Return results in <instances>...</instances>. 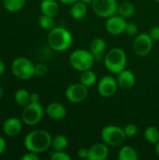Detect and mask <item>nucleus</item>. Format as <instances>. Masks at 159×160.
Segmentation results:
<instances>
[{
	"label": "nucleus",
	"instance_id": "13",
	"mask_svg": "<svg viewBox=\"0 0 159 160\" xmlns=\"http://www.w3.org/2000/svg\"><path fill=\"white\" fill-rule=\"evenodd\" d=\"M22 128V121L17 117L7 118L2 125V130L7 137H15L20 134Z\"/></svg>",
	"mask_w": 159,
	"mask_h": 160
},
{
	"label": "nucleus",
	"instance_id": "5",
	"mask_svg": "<svg viewBox=\"0 0 159 160\" xmlns=\"http://www.w3.org/2000/svg\"><path fill=\"white\" fill-rule=\"evenodd\" d=\"M11 72L17 79L27 81L35 76V65L27 57H17L11 63Z\"/></svg>",
	"mask_w": 159,
	"mask_h": 160
},
{
	"label": "nucleus",
	"instance_id": "35",
	"mask_svg": "<svg viewBox=\"0 0 159 160\" xmlns=\"http://www.w3.org/2000/svg\"><path fill=\"white\" fill-rule=\"evenodd\" d=\"M40 100V96L37 93H31L30 94V102L38 103Z\"/></svg>",
	"mask_w": 159,
	"mask_h": 160
},
{
	"label": "nucleus",
	"instance_id": "21",
	"mask_svg": "<svg viewBox=\"0 0 159 160\" xmlns=\"http://www.w3.org/2000/svg\"><path fill=\"white\" fill-rule=\"evenodd\" d=\"M135 11H136L135 6L129 1H124L120 5H118L117 14L126 19L132 17L135 14Z\"/></svg>",
	"mask_w": 159,
	"mask_h": 160
},
{
	"label": "nucleus",
	"instance_id": "25",
	"mask_svg": "<svg viewBox=\"0 0 159 160\" xmlns=\"http://www.w3.org/2000/svg\"><path fill=\"white\" fill-rule=\"evenodd\" d=\"M68 145V140L67 136L59 134L56 135L54 138H52V147L54 151H65L67 148Z\"/></svg>",
	"mask_w": 159,
	"mask_h": 160
},
{
	"label": "nucleus",
	"instance_id": "3",
	"mask_svg": "<svg viewBox=\"0 0 159 160\" xmlns=\"http://www.w3.org/2000/svg\"><path fill=\"white\" fill-rule=\"evenodd\" d=\"M127 57L126 52L118 47L112 48L104 56V66L112 73L118 74L127 68Z\"/></svg>",
	"mask_w": 159,
	"mask_h": 160
},
{
	"label": "nucleus",
	"instance_id": "19",
	"mask_svg": "<svg viewBox=\"0 0 159 160\" xmlns=\"http://www.w3.org/2000/svg\"><path fill=\"white\" fill-rule=\"evenodd\" d=\"M87 5L82 2L81 0H78L74 4L71 5L70 8V16L72 19L76 21L82 20L86 14H87Z\"/></svg>",
	"mask_w": 159,
	"mask_h": 160
},
{
	"label": "nucleus",
	"instance_id": "11",
	"mask_svg": "<svg viewBox=\"0 0 159 160\" xmlns=\"http://www.w3.org/2000/svg\"><path fill=\"white\" fill-rule=\"evenodd\" d=\"M127 22V19L120 15H113L112 17L107 18L105 28L107 32L112 36H120L126 31Z\"/></svg>",
	"mask_w": 159,
	"mask_h": 160
},
{
	"label": "nucleus",
	"instance_id": "37",
	"mask_svg": "<svg viewBox=\"0 0 159 160\" xmlns=\"http://www.w3.org/2000/svg\"><path fill=\"white\" fill-rule=\"evenodd\" d=\"M5 70H6V66H5V63L0 60V77L5 73Z\"/></svg>",
	"mask_w": 159,
	"mask_h": 160
},
{
	"label": "nucleus",
	"instance_id": "1",
	"mask_svg": "<svg viewBox=\"0 0 159 160\" xmlns=\"http://www.w3.org/2000/svg\"><path fill=\"white\" fill-rule=\"evenodd\" d=\"M52 137L43 129H37L29 132L23 140L24 148L33 153L40 154L47 151L52 146Z\"/></svg>",
	"mask_w": 159,
	"mask_h": 160
},
{
	"label": "nucleus",
	"instance_id": "31",
	"mask_svg": "<svg viewBox=\"0 0 159 160\" xmlns=\"http://www.w3.org/2000/svg\"><path fill=\"white\" fill-rule=\"evenodd\" d=\"M138 32H139V27L136 23L127 22L125 33H127L128 36H136L138 34Z\"/></svg>",
	"mask_w": 159,
	"mask_h": 160
},
{
	"label": "nucleus",
	"instance_id": "40",
	"mask_svg": "<svg viewBox=\"0 0 159 160\" xmlns=\"http://www.w3.org/2000/svg\"><path fill=\"white\" fill-rule=\"evenodd\" d=\"M81 1L83 2V3L86 4V5H92L93 2H94V0H81Z\"/></svg>",
	"mask_w": 159,
	"mask_h": 160
},
{
	"label": "nucleus",
	"instance_id": "22",
	"mask_svg": "<svg viewBox=\"0 0 159 160\" xmlns=\"http://www.w3.org/2000/svg\"><path fill=\"white\" fill-rule=\"evenodd\" d=\"M97 81V77L95 71L88 69V70H84L81 73L80 76V82H82V84H84L85 86H87L88 88L95 85L96 82Z\"/></svg>",
	"mask_w": 159,
	"mask_h": 160
},
{
	"label": "nucleus",
	"instance_id": "38",
	"mask_svg": "<svg viewBox=\"0 0 159 160\" xmlns=\"http://www.w3.org/2000/svg\"><path fill=\"white\" fill-rule=\"evenodd\" d=\"M58 1L61 2L62 4H65V5H72L75 2H77L78 0H58Z\"/></svg>",
	"mask_w": 159,
	"mask_h": 160
},
{
	"label": "nucleus",
	"instance_id": "16",
	"mask_svg": "<svg viewBox=\"0 0 159 160\" xmlns=\"http://www.w3.org/2000/svg\"><path fill=\"white\" fill-rule=\"evenodd\" d=\"M109 157V148L105 142H97L89 148L88 160H105Z\"/></svg>",
	"mask_w": 159,
	"mask_h": 160
},
{
	"label": "nucleus",
	"instance_id": "15",
	"mask_svg": "<svg viewBox=\"0 0 159 160\" xmlns=\"http://www.w3.org/2000/svg\"><path fill=\"white\" fill-rule=\"evenodd\" d=\"M117 75V83L120 88L124 90H129L134 87L136 83V77L131 70L126 68Z\"/></svg>",
	"mask_w": 159,
	"mask_h": 160
},
{
	"label": "nucleus",
	"instance_id": "2",
	"mask_svg": "<svg viewBox=\"0 0 159 160\" xmlns=\"http://www.w3.org/2000/svg\"><path fill=\"white\" fill-rule=\"evenodd\" d=\"M47 42L52 50L55 52H65L71 47L73 37L67 28L55 26L50 30L47 37Z\"/></svg>",
	"mask_w": 159,
	"mask_h": 160
},
{
	"label": "nucleus",
	"instance_id": "39",
	"mask_svg": "<svg viewBox=\"0 0 159 160\" xmlns=\"http://www.w3.org/2000/svg\"><path fill=\"white\" fill-rule=\"evenodd\" d=\"M4 96H5V91H4V89L0 86V100L4 98Z\"/></svg>",
	"mask_w": 159,
	"mask_h": 160
},
{
	"label": "nucleus",
	"instance_id": "32",
	"mask_svg": "<svg viewBox=\"0 0 159 160\" xmlns=\"http://www.w3.org/2000/svg\"><path fill=\"white\" fill-rule=\"evenodd\" d=\"M149 35L150 37L152 38V39L154 41H158L159 40V25L157 26H154L150 32H149Z\"/></svg>",
	"mask_w": 159,
	"mask_h": 160
},
{
	"label": "nucleus",
	"instance_id": "27",
	"mask_svg": "<svg viewBox=\"0 0 159 160\" xmlns=\"http://www.w3.org/2000/svg\"><path fill=\"white\" fill-rule=\"evenodd\" d=\"M38 24L42 29L50 31L53 27H55V21L53 17L41 14L38 18Z\"/></svg>",
	"mask_w": 159,
	"mask_h": 160
},
{
	"label": "nucleus",
	"instance_id": "4",
	"mask_svg": "<svg viewBox=\"0 0 159 160\" xmlns=\"http://www.w3.org/2000/svg\"><path fill=\"white\" fill-rule=\"evenodd\" d=\"M95 62L96 58L94 54L87 50L78 49L73 51L69 55V63L71 67L80 72L91 69Z\"/></svg>",
	"mask_w": 159,
	"mask_h": 160
},
{
	"label": "nucleus",
	"instance_id": "33",
	"mask_svg": "<svg viewBox=\"0 0 159 160\" xmlns=\"http://www.w3.org/2000/svg\"><path fill=\"white\" fill-rule=\"evenodd\" d=\"M37 155L38 154H37V153H33V152L28 151V153H25L22 157V160H38L39 157Z\"/></svg>",
	"mask_w": 159,
	"mask_h": 160
},
{
	"label": "nucleus",
	"instance_id": "17",
	"mask_svg": "<svg viewBox=\"0 0 159 160\" xmlns=\"http://www.w3.org/2000/svg\"><path fill=\"white\" fill-rule=\"evenodd\" d=\"M106 47H107L106 41L101 38H97L91 41L89 51L94 54V56L97 60V59L102 58V56L106 51Z\"/></svg>",
	"mask_w": 159,
	"mask_h": 160
},
{
	"label": "nucleus",
	"instance_id": "10",
	"mask_svg": "<svg viewBox=\"0 0 159 160\" xmlns=\"http://www.w3.org/2000/svg\"><path fill=\"white\" fill-rule=\"evenodd\" d=\"M66 98L71 103H81L88 97V87L82 82L70 84L65 92Z\"/></svg>",
	"mask_w": 159,
	"mask_h": 160
},
{
	"label": "nucleus",
	"instance_id": "12",
	"mask_svg": "<svg viewBox=\"0 0 159 160\" xmlns=\"http://www.w3.org/2000/svg\"><path fill=\"white\" fill-rule=\"evenodd\" d=\"M117 80L112 76H104L102 77L97 83L98 94L103 98H111L115 95L118 89Z\"/></svg>",
	"mask_w": 159,
	"mask_h": 160
},
{
	"label": "nucleus",
	"instance_id": "18",
	"mask_svg": "<svg viewBox=\"0 0 159 160\" xmlns=\"http://www.w3.org/2000/svg\"><path fill=\"white\" fill-rule=\"evenodd\" d=\"M40 10L42 14L54 18L59 13V5L55 0H42Z\"/></svg>",
	"mask_w": 159,
	"mask_h": 160
},
{
	"label": "nucleus",
	"instance_id": "7",
	"mask_svg": "<svg viewBox=\"0 0 159 160\" xmlns=\"http://www.w3.org/2000/svg\"><path fill=\"white\" fill-rule=\"evenodd\" d=\"M45 110L41 104L30 102L28 105L23 107L22 112V121L23 124L33 127L37 125L43 118Z\"/></svg>",
	"mask_w": 159,
	"mask_h": 160
},
{
	"label": "nucleus",
	"instance_id": "29",
	"mask_svg": "<svg viewBox=\"0 0 159 160\" xmlns=\"http://www.w3.org/2000/svg\"><path fill=\"white\" fill-rule=\"evenodd\" d=\"M124 131L126 133L127 138H133L138 134V127L134 124H128L124 128Z\"/></svg>",
	"mask_w": 159,
	"mask_h": 160
},
{
	"label": "nucleus",
	"instance_id": "24",
	"mask_svg": "<svg viewBox=\"0 0 159 160\" xmlns=\"http://www.w3.org/2000/svg\"><path fill=\"white\" fill-rule=\"evenodd\" d=\"M26 0H3V6L8 12H18L25 5Z\"/></svg>",
	"mask_w": 159,
	"mask_h": 160
},
{
	"label": "nucleus",
	"instance_id": "30",
	"mask_svg": "<svg viewBox=\"0 0 159 160\" xmlns=\"http://www.w3.org/2000/svg\"><path fill=\"white\" fill-rule=\"evenodd\" d=\"M48 72V68L43 63H37L35 65V75L37 77H44Z\"/></svg>",
	"mask_w": 159,
	"mask_h": 160
},
{
	"label": "nucleus",
	"instance_id": "6",
	"mask_svg": "<svg viewBox=\"0 0 159 160\" xmlns=\"http://www.w3.org/2000/svg\"><path fill=\"white\" fill-rule=\"evenodd\" d=\"M101 139L108 146L111 147H119L121 146L126 139V133L124 128L118 126H106L101 130Z\"/></svg>",
	"mask_w": 159,
	"mask_h": 160
},
{
	"label": "nucleus",
	"instance_id": "8",
	"mask_svg": "<svg viewBox=\"0 0 159 160\" xmlns=\"http://www.w3.org/2000/svg\"><path fill=\"white\" fill-rule=\"evenodd\" d=\"M118 3L116 0H94L93 11L101 18H109L117 14Z\"/></svg>",
	"mask_w": 159,
	"mask_h": 160
},
{
	"label": "nucleus",
	"instance_id": "42",
	"mask_svg": "<svg viewBox=\"0 0 159 160\" xmlns=\"http://www.w3.org/2000/svg\"><path fill=\"white\" fill-rule=\"evenodd\" d=\"M155 1H156V2H157V3L159 4V0H155Z\"/></svg>",
	"mask_w": 159,
	"mask_h": 160
},
{
	"label": "nucleus",
	"instance_id": "14",
	"mask_svg": "<svg viewBox=\"0 0 159 160\" xmlns=\"http://www.w3.org/2000/svg\"><path fill=\"white\" fill-rule=\"evenodd\" d=\"M45 112L49 118L54 121H59L62 120L66 117L67 115V109L66 107L59 103V102H52L48 104L46 107Z\"/></svg>",
	"mask_w": 159,
	"mask_h": 160
},
{
	"label": "nucleus",
	"instance_id": "26",
	"mask_svg": "<svg viewBox=\"0 0 159 160\" xmlns=\"http://www.w3.org/2000/svg\"><path fill=\"white\" fill-rule=\"evenodd\" d=\"M145 140L153 144H156L159 141V129L157 127H148L144 130Z\"/></svg>",
	"mask_w": 159,
	"mask_h": 160
},
{
	"label": "nucleus",
	"instance_id": "36",
	"mask_svg": "<svg viewBox=\"0 0 159 160\" xmlns=\"http://www.w3.org/2000/svg\"><path fill=\"white\" fill-rule=\"evenodd\" d=\"M6 148H7L6 140L2 136H0V155H2L6 151Z\"/></svg>",
	"mask_w": 159,
	"mask_h": 160
},
{
	"label": "nucleus",
	"instance_id": "23",
	"mask_svg": "<svg viewBox=\"0 0 159 160\" xmlns=\"http://www.w3.org/2000/svg\"><path fill=\"white\" fill-rule=\"evenodd\" d=\"M30 94L26 89L20 88L18 89L14 94V99L15 102L22 107H25L30 103Z\"/></svg>",
	"mask_w": 159,
	"mask_h": 160
},
{
	"label": "nucleus",
	"instance_id": "41",
	"mask_svg": "<svg viewBox=\"0 0 159 160\" xmlns=\"http://www.w3.org/2000/svg\"><path fill=\"white\" fill-rule=\"evenodd\" d=\"M156 153H157V157L159 158V141L156 143Z\"/></svg>",
	"mask_w": 159,
	"mask_h": 160
},
{
	"label": "nucleus",
	"instance_id": "9",
	"mask_svg": "<svg viewBox=\"0 0 159 160\" xmlns=\"http://www.w3.org/2000/svg\"><path fill=\"white\" fill-rule=\"evenodd\" d=\"M153 42L154 40L150 37L149 33H142L137 35L134 41H133V51L134 52L141 57L147 56L153 49Z\"/></svg>",
	"mask_w": 159,
	"mask_h": 160
},
{
	"label": "nucleus",
	"instance_id": "28",
	"mask_svg": "<svg viewBox=\"0 0 159 160\" xmlns=\"http://www.w3.org/2000/svg\"><path fill=\"white\" fill-rule=\"evenodd\" d=\"M50 158L52 160H71V157L65 151H53Z\"/></svg>",
	"mask_w": 159,
	"mask_h": 160
},
{
	"label": "nucleus",
	"instance_id": "34",
	"mask_svg": "<svg viewBox=\"0 0 159 160\" xmlns=\"http://www.w3.org/2000/svg\"><path fill=\"white\" fill-rule=\"evenodd\" d=\"M88 155H89V149L86 148H81L78 151V157L81 159H88Z\"/></svg>",
	"mask_w": 159,
	"mask_h": 160
},
{
	"label": "nucleus",
	"instance_id": "20",
	"mask_svg": "<svg viewBox=\"0 0 159 160\" xmlns=\"http://www.w3.org/2000/svg\"><path fill=\"white\" fill-rule=\"evenodd\" d=\"M118 159L119 160H138L139 155L137 150L130 146V145H125L121 147L119 153H118Z\"/></svg>",
	"mask_w": 159,
	"mask_h": 160
}]
</instances>
